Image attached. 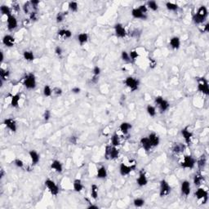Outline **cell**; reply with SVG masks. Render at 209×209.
<instances>
[{"label":"cell","mask_w":209,"mask_h":209,"mask_svg":"<svg viewBox=\"0 0 209 209\" xmlns=\"http://www.w3.org/2000/svg\"><path fill=\"white\" fill-rule=\"evenodd\" d=\"M208 14V11L207 7L205 6H201V7H199L197 12L193 16V21L197 25L202 24L207 18Z\"/></svg>","instance_id":"cell-1"},{"label":"cell","mask_w":209,"mask_h":209,"mask_svg":"<svg viewBox=\"0 0 209 209\" xmlns=\"http://www.w3.org/2000/svg\"><path fill=\"white\" fill-rule=\"evenodd\" d=\"M119 155V151L118 150L117 147L114 146H106V150H105V157L108 160H114L118 158Z\"/></svg>","instance_id":"cell-2"},{"label":"cell","mask_w":209,"mask_h":209,"mask_svg":"<svg viewBox=\"0 0 209 209\" xmlns=\"http://www.w3.org/2000/svg\"><path fill=\"white\" fill-rule=\"evenodd\" d=\"M24 86L29 90H32L36 88V78L34 73H29L26 74L24 79Z\"/></svg>","instance_id":"cell-3"},{"label":"cell","mask_w":209,"mask_h":209,"mask_svg":"<svg viewBox=\"0 0 209 209\" xmlns=\"http://www.w3.org/2000/svg\"><path fill=\"white\" fill-rule=\"evenodd\" d=\"M198 91L202 92L206 96L209 95V86L208 82L205 78H198Z\"/></svg>","instance_id":"cell-4"},{"label":"cell","mask_w":209,"mask_h":209,"mask_svg":"<svg viewBox=\"0 0 209 209\" xmlns=\"http://www.w3.org/2000/svg\"><path fill=\"white\" fill-rule=\"evenodd\" d=\"M196 160L195 158L191 155H185L183 158V160L180 163V166L183 168H189L192 169L195 168Z\"/></svg>","instance_id":"cell-5"},{"label":"cell","mask_w":209,"mask_h":209,"mask_svg":"<svg viewBox=\"0 0 209 209\" xmlns=\"http://www.w3.org/2000/svg\"><path fill=\"white\" fill-rule=\"evenodd\" d=\"M125 84L128 88L132 91V92H135L136 91L138 88H139V80L136 78L132 77V76H129L127 77V78L125 79Z\"/></svg>","instance_id":"cell-6"},{"label":"cell","mask_w":209,"mask_h":209,"mask_svg":"<svg viewBox=\"0 0 209 209\" xmlns=\"http://www.w3.org/2000/svg\"><path fill=\"white\" fill-rule=\"evenodd\" d=\"M154 102H155L156 105H158V108H159L160 111H161V113H163V112L167 111V110L169 109V107H170L168 101L163 99V97L161 96H156L155 99H154Z\"/></svg>","instance_id":"cell-7"},{"label":"cell","mask_w":209,"mask_h":209,"mask_svg":"<svg viewBox=\"0 0 209 209\" xmlns=\"http://www.w3.org/2000/svg\"><path fill=\"white\" fill-rule=\"evenodd\" d=\"M136 163H131V164H125L124 163H122L120 166H119V173L121 174L122 176H127L129 175L130 173H132L133 170L136 169Z\"/></svg>","instance_id":"cell-8"},{"label":"cell","mask_w":209,"mask_h":209,"mask_svg":"<svg viewBox=\"0 0 209 209\" xmlns=\"http://www.w3.org/2000/svg\"><path fill=\"white\" fill-rule=\"evenodd\" d=\"M45 186L47 187V189L48 190V191L51 193V195L56 196L59 194V187L57 186V185L51 179H47L45 180Z\"/></svg>","instance_id":"cell-9"},{"label":"cell","mask_w":209,"mask_h":209,"mask_svg":"<svg viewBox=\"0 0 209 209\" xmlns=\"http://www.w3.org/2000/svg\"><path fill=\"white\" fill-rule=\"evenodd\" d=\"M171 192V186L168 182L165 180H162L160 181V190H159V196L160 197H166Z\"/></svg>","instance_id":"cell-10"},{"label":"cell","mask_w":209,"mask_h":209,"mask_svg":"<svg viewBox=\"0 0 209 209\" xmlns=\"http://www.w3.org/2000/svg\"><path fill=\"white\" fill-rule=\"evenodd\" d=\"M195 196L198 200H202L203 203H205L208 199V193L203 188H198L195 191Z\"/></svg>","instance_id":"cell-11"},{"label":"cell","mask_w":209,"mask_h":209,"mask_svg":"<svg viewBox=\"0 0 209 209\" xmlns=\"http://www.w3.org/2000/svg\"><path fill=\"white\" fill-rule=\"evenodd\" d=\"M114 32H115V34L118 38H121V39L125 38L126 34H127V31L125 29L124 26L120 23H118L114 26Z\"/></svg>","instance_id":"cell-12"},{"label":"cell","mask_w":209,"mask_h":209,"mask_svg":"<svg viewBox=\"0 0 209 209\" xmlns=\"http://www.w3.org/2000/svg\"><path fill=\"white\" fill-rule=\"evenodd\" d=\"M4 124L7 127V128L9 129L11 132H16L17 130V124H16V122L15 121L13 118H6L4 119Z\"/></svg>","instance_id":"cell-13"},{"label":"cell","mask_w":209,"mask_h":209,"mask_svg":"<svg viewBox=\"0 0 209 209\" xmlns=\"http://www.w3.org/2000/svg\"><path fill=\"white\" fill-rule=\"evenodd\" d=\"M18 26V22H17V20L16 18L14 16H8L7 18V26L8 30L10 31H12L14 30L16 27Z\"/></svg>","instance_id":"cell-14"},{"label":"cell","mask_w":209,"mask_h":209,"mask_svg":"<svg viewBox=\"0 0 209 209\" xmlns=\"http://www.w3.org/2000/svg\"><path fill=\"white\" fill-rule=\"evenodd\" d=\"M181 135H182V136L184 137V140H185V143L187 144L188 146H190L191 142V139H192V137H193V133L189 130L188 127L184 128L181 130Z\"/></svg>","instance_id":"cell-15"},{"label":"cell","mask_w":209,"mask_h":209,"mask_svg":"<svg viewBox=\"0 0 209 209\" xmlns=\"http://www.w3.org/2000/svg\"><path fill=\"white\" fill-rule=\"evenodd\" d=\"M136 183H137V185H139L140 187L146 186L147 184H148V179H147L146 173H145L144 171H141V172H140L139 176H138V178L136 179Z\"/></svg>","instance_id":"cell-16"},{"label":"cell","mask_w":209,"mask_h":209,"mask_svg":"<svg viewBox=\"0 0 209 209\" xmlns=\"http://www.w3.org/2000/svg\"><path fill=\"white\" fill-rule=\"evenodd\" d=\"M181 194L185 196H189L190 194V183L188 180H184L180 185Z\"/></svg>","instance_id":"cell-17"},{"label":"cell","mask_w":209,"mask_h":209,"mask_svg":"<svg viewBox=\"0 0 209 209\" xmlns=\"http://www.w3.org/2000/svg\"><path fill=\"white\" fill-rule=\"evenodd\" d=\"M15 38L13 36H11L10 34H6L5 36L3 38V44L7 46L8 48L13 47L15 44Z\"/></svg>","instance_id":"cell-18"},{"label":"cell","mask_w":209,"mask_h":209,"mask_svg":"<svg viewBox=\"0 0 209 209\" xmlns=\"http://www.w3.org/2000/svg\"><path fill=\"white\" fill-rule=\"evenodd\" d=\"M132 15L134 18L141 19V20H146L147 18L146 14H144L142 11L140 10L139 8H133L132 11Z\"/></svg>","instance_id":"cell-19"},{"label":"cell","mask_w":209,"mask_h":209,"mask_svg":"<svg viewBox=\"0 0 209 209\" xmlns=\"http://www.w3.org/2000/svg\"><path fill=\"white\" fill-rule=\"evenodd\" d=\"M140 142H141V145L142 148H143L144 150L146 151V152L151 151V148L153 147L148 137H142V138L141 139V141H140Z\"/></svg>","instance_id":"cell-20"},{"label":"cell","mask_w":209,"mask_h":209,"mask_svg":"<svg viewBox=\"0 0 209 209\" xmlns=\"http://www.w3.org/2000/svg\"><path fill=\"white\" fill-rule=\"evenodd\" d=\"M51 168L58 173H61L63 171L62 163L59 160H53L51 163Z\"/></svg>","instance_id":"cell-21"},{"label":"cell","mask_w":209,"mask_h":209,"mask_svg":"<svg viewBox=\"0 0 209 209\" xmlns=\"http://www.w3.org/2000/svg\"><path fill=\"white\" fill-rule=\"evenodd\" d=\"M29 154L33 165H36L37 163H39V162L40 160V157H39V154H38V152L32 150L29 151Z\"/></svg>","instance_id":"cell-22"},{"label":"cell","mask_w":209,"mask_h":209,"mask_svg":"<svg viewBox=\"0 0 209 209\" xmlns=\"http://www.w3.org/2000/svg\"><path fill=\"white\" fill-rule=\"evenodd\" d=\"M148 138L150 140L152 146L155 147L158 146V144H159V137H158V136L156 133H154V132L151 133V134L149 135V136H148Z\"/></svg>","instance_id":"cell-23"},{"label":"cell","mask_w":209,"mask_h":209,"mask_svg":"<svg viewBox=\"0 0 209 209\" xmlns=\"http://www.w3.org/2000/svg\"><path fill=\"white\" fill-rule=\"evenodd\" d=\"M170 46L174 50H177L180 46V40L178 37L174 36L170 39Z\"/></svg>","instance_id":"cell-24"},{"label":"cell","mask_w":209,"mask_h":209,"mask_svg":"<svg viewBox=\"0 0 209 209\" xmlns=\"http://www.w3.org/2000/svg\"><path fill=\"white\" fill-rule=\"evenodd\" d=\"M206 164H207V157L203 154L202 156H200V158H198V161H197V165H198L199 171H203L205 168Z\"/></svg>","instance_id":"cell-25"},{"label":"cell","mask_w":209,"mask_h":209,"mask_svg":"<svg viewBox=\"0 0 209 209\" xmlns=\"http://www.w3.org/2000/svg\"><path fill=\"white\" fill-rule=\"evenodd\" d=\"M57 34H58V36H60L61 38L66 39H70V38H71V36H72V32L70 31V29H62L59 30Z\"/></svg>","instance_id":"cell-26"},{"label":"cell","mask_w":209,"mask_h":209,"mask_svg":"<svg viewBox=\"0 0 209 209\" xmlns=\"http://www.w3.org/2000/svg\"><path fill=\"white\" fill-rule=\"evenodd\" d=\"M119 129L123 134H128L129 132V130L132 129V125L130 124L129 123H127V122H124V123H122L120 126H119Z\"/></svg>","instance_id":"cell-27"},{"label":"cell","mask_w":209,"mask_h":209,"mask_svg":"<svg viewBox=\"0 0 209 209\" xmlns=\"http://www.w3.org/2000/svg\"><path fill=\"white\" fill-rule=\"evenodd\" d=\"M73 190L75 192H81L83 189V185L82 183V180L80 179H75L73 183Z\"/></svg>","instance_id":"cell-28"},{"label":"cell","mask_w":209,"mask_h":209,"mask_svg":"<svg viewBox=\"0 0 209 209\" xmlns=\"http://www.w3.org/2000/svg\"><path fill=\"white\" fill-rule=\"evenodd\" d=\"M185 149V146L184 144L176 143L173 146V152L175 154H180V153L184 152Z\"/></svg>","instance_id":"cell-29"},{"label":"cell","mask_w":209,"mask_h":209,"mask_svg":"<svg viewBox=\"0 0 209 209\" xmlns=\"http://www.w3.org/2000/svg\"><path fill=\"white\" fill-rule=\"evenodd\" d=\"M21 100V95L17 93L16 95L11 96V106L14 108L18 107L19 106V101Z\"/></svg>","instance_id":"cell-30"},{"label":"cell","mask_w":209,"mask_h":209,"mask_svg":"<svg viewBox=\"0 0 209 209\" xmlns=\"http://www.w3.org/2000/svg\"><path fill=\"white\" fill-rule=\"evenodd\" d=\"M96 176L97 178L99 179H105L106 177L107 176V170L106 168V167L104 166H101V168H98L97 170V174H96Z\"/></svg>","instance_id":"cell-31"},{"label":"cell","mask_w":209,"mask_h":209,"mask_svg":"<svg viewBox=\"0 0 209 209\" xmlns=\"http://www.w3.org/2000/svg\"><path fill=\"white\" fill-rule=\"evenodd\" d=\"M193 181H194L195 185H196V186L201 185V184H202V182L203 181V175L201 174L200 172L195 174V176H194V180H193Z\"/></svg>","instance_id":"cell-32"},{"label":"cell","mask_w":209,"mask_h":209,"mask_svg":"<svg viewBox=\"0 0 209 209\" xmlns=\"http://www.w3.org/2000/svg\"><path fill=\"white\" fill-rule=\"evenodd\" d=\"M78 41L81 46H83L88 41V34L87 33H81L78 35Z\"/></svg>","instance_id":"cell-33"},{"label":"cell","mask_w":209,"mask_h":209,"mask_svg":"<svg viewBox=\"0 0 209 209\" xmlns=\"http://www.w3.org/2000/svg\"><path fill=\"white\" fill-rule=\"evenodd\" d=\"M0 11H1L2 15L7 16V17L11 16V9L10 8V7H8L7 5H2L0 7Z\"/></svg>","instance_id":"cell-34"},{"label":"cell","mask_w":209,"mask_h":209,"mask_svg":"<svg viewBox=\"0 0 209 209\" xmlns=\"http://www.w3.org/2000/svg\"><path fill=\"white\" fill-rule=\"evenodd\" d=\"M23 57L27 61H33L34 60V55L33 51H25L23 52Z\"/></svg>","instance_id":"cell-35"},{"label":"cell","mask_w":209,"mask_h":209,"mask_svg":"<svg viewBox=\"0 0 209 209\" xmlns=\"http://www.w3.org/2000/svg\"><path fill=\"white\" fill-rule=\"evenodd\" d=\"M98 186L96 185H92L91 186V196L94 200H96L98 198Z\"/></svg>","instance_id":"cell-36"},{"label":"cell","mask_w":209,"mask_h":209,"mask_svg":"<svg viewBox=\"0 0 209 209\" xmlns=\"http://www.w3.org/2000/svg\"><path fill=\"white\" fill-rule=\"evenodd\" d=\"M9 75H10L9 70H5L4 68H1V69H0V77H1V79H2V80H7V78L9 77Z\"/></svg>","instance_id":"cell-37"},{"label":"cell","mask_w":209,"mask_h":209,"mask_svg":"<svg viewBox=\"0 0 209 209\" xmlns=\"http://www.w3.org/2000/svg\"><path fill=\"white\" fill-rule=\"evenodd\" d=\"M111 145L117 147L120 145V139H119V136L118 134H114L112 137H111Z\"/></svg>","instance_id":"cell-38"},{"label":"cell","mask_w":209,"mask_h":209,"mask_svg":"<svg viewBox=\"0 0 209 209\" xmlns=\"http://www.w3.org/2000/svg\"><path fill=\"white\" fill-rule=\"evenodd\" d=\"M147 7H149L152 11H157L158 9V5L155 1H148L147 2Z\"/></svg>","instance_id":"cell-39"},{"label":"cell","mask_w":209,"mask_h":209,"mask_svg":"<svg viewBox=\"0 0 209 209\" xmlns=\"http://www.w3.org/2000/svg\"><path fill=\"white\" fill-rule=\"evenodd\" d=\"M166 7L168 11H176L178 10V5L173 4V3H171V2L166 3Z\"/></svg>","instance_id":"cell-40"},{"label":"cell","mask_w":209,"mask_h":209,"mask_svg":"<svg viewBox=\"0 0 209 209\" xmlns=\"http://www.w3.org/2000/svg\"><path fill=\"white\" fill-rule=\"evenodd\" d=\"M146 111L148 114L151 116V117H154L156 115V109L155 107L151 105H148L146 107Z\"/></svg>","instance_id":"cell-41"},{"label":"cell","mask_w":209,"mask_h":209,"mask_svg":"<svg viewBox=\"0 0 209 209\" xmlns=\"http://www.w3.org/2000/svg\"><path fill=\"white\" fill-rule=\"evenodd\" d=\"M69 10L72 12H76L78 9V5L77 2L75 1H72V2H70L69 3Z\"/></svg>","instance_id":"cell-42"},{"label":"cell","mask_w":209,"mask_h":209,"mask_svg":"<svg viewBox=\"0 0 209 209\" xmlns=\"http://www.w3.org/2000/svg\"><path fill=\"white\" fill-rule=\"evenodd\" d=\"M43 93H44V95L46 97L51 96V94H52V90H51V87L49 85H45L44 88V90H43Z\"/></svg>","instance_id":"cell-43"},{"label":"cell","mask_w":209,"mask_h":209,"mask_svg":"<svg viewBox=\"0 0 209 209\" xmlns=\"http://www.w3.org/2000/svg\"><path fill=\"white\" fill-rule=\"evenodd\" d=\"M133 204L136 208H141L145 204V200L141 198H136L133 201Z\"/></svg>","instance_id":"cell-44"},{"label":"cell","mask_w":209,"mask_h":209,"mask_svg":"<svg viewBox=\"0 0 209 209\" xmlns=\"http://www.w3.org/2000/svg\"><path fill=\"white\" fill-rule=\"evenodd\" d=\"M66 13L67 12H59V13H57V15H56V23H61V22L64 21V19H65V16L66 15Z\"/></svg>","instance_id":"cell-45"},{"label":"cell","mask_w":209,"mask_h":209,"mask_svg":"<svg viewBox=\"0 0 209 209\" xmlns=\"http://www.w3.org/2000/svg\"><path fill=\"white\" fill-rule=\"evenodd\" d=\"M121 57L123 59V61H125V62H131V58H130V56H129V53H128L126 51H122L121 54Z\"/></svg>","instance_id":"cell-46"},{"label":"cell","mask_w":209,"mask_h":209,"mask_svg":"<svg viewBox=\"0 0 209 209\" xmlns=\"http://www.w3.org/2000/svg\"><path fill=\"white\" fill-rule=\"evenodd\" d=\"M101 68H100L99 66H95V67L93 68V70H92L93 77L99 78L100 74H101Z\"/></svg>","instance_id":"cell-47"},{"label":"cell","mask_w":209,"mask_h":209,"mask_svg":"<svg viewBox=\"0 0 209 209\" xmlns=\"http://www.w3.org/2000/svg\"><path fill=\"white\" fill-rule=\"evenodd\" d=\"M32 7L31 4H30V2H27V3L24 4L23 7H22V9H23V11H24V12L26 14H29V7Z\"/></svg>","instance_id":"cell-48"},{"label":"cell","mask_w":209,"mask_h":209,"mask_svg":"<svg viewBox=\"0 0 209 209\" xmlns=\"http://www.w3.org/2000/svg\"><path fill=\"white\" fill-rule=\"evenodd\" d=\"M129 56H130V58H131V61H135L136 59L139 57V54L138 52L136 51H131L130 53H129Z\"/></svg>","instance_id":"cell-49"},{"label":"cell","mask_w":209,"mask_h":209,"mask_svg":"<svg viewBox=\"0 0 209 209\" xmlns=\"http://www.w3.org/2000/svg\"><path fill=\"white\" fill-rule=\"evenodd\" d=\"M14 163L15 165L16 166L17 168H22L24 167V163H23V161H22L21 159H20V158H16L14 161Z\"/></svg>","instance_id":"cell-50"},{"label":"cell","mask_w":209,"mask_h":209,"mask_svg":"<svg viewBox=\"0 0 209 209\" xmlns=\"http://www.w3.org/2000/svg\"><path fill=\"white\" fill-rule=\"evenodd\" d=\"M29 19L32 21H36L38 20V13L35 11H33L30 12L29 14Z\"/></svg>","instance_id":"cell-51"},{"label":"cell","mask_w":209,"mask_h":209,"mask_svg":"<svg viewBox=\"0 0 209 209\" xmlns=\"http://www.w3.org/2000/svg\"><path fill=\"white\" fill-rule=\"evenodd\" d=\"M50 118H51V111L48 110H46L44 113V119L47 122L50 119Z\"/></svg>","instance_id":"cell-52"},{"label":"cell","mask_w":209,"mask_h":209,"mask_svg":"<svg viewBox=\"0 0 209 209\" xmlns=\"http://www.w3.org/2000/svg\"><path fill=\"white\" fill-rule=\"evenodd\" d=\"M52 92H53L56 96H61V94H62V89L56 87V88H55L53 90H52Z\"/></svg>","instance_id":"cell-53"},{"label":"cell","mask_w":209,"mask_h":209,"mask_svg":"<svg viewBox=\"0 0 209 209\" xmlns=\"http://www.w3.org/2000/svg\"><path fill=\"white\" fill-rule=\"evenodd\" d=\"M30 4L34 10H37V7L39 4V0H32V1H30Z\"/></svg>","instance_id":"cell-54"},{"label":"cell","mask_w":209,"mask_h":209,"mask_svg":"<svg viewBox=\"0 0 209 209\" xmlns=\"http://www.w3.org/2000/svg\"><path fill=\"white\" fill-rule=\"evenodd\" d=\"M62 48H61L60 46H57V47H56L55 48V53L56 54V55L58 56H61L62 55Z\"/></svg>","instance_id":"cell-55"},{"label":"cell","mask_w":209,"mask_h":209,"mask_svg":"<svg viewBox=\"0 0 209 209\" xmlns=\"http://www.w3.org/2000/svg\"><path fill=\"white\" fill-rule=\"evenodd\" d=\"M78 141V137L76 136H71L70 137V142L73 145H76Z\"/></svg>","instance_id":"cell-56"},{"label":"cell","mask_w":209,"mask_h":209,"mask_svg":"<svg viewBox=\"0 0 209 209\" xmlns=\"http://www.w3.org/2000/svg\"><path fill=\"white\" fill-rule=\"evenodd\" d=\"M138 8L143 12L144 14H146V12L148 11V7H147L146 5H141Z\"/></svg>","instance_id":"cell-57"},{"label":"cell","mask_w":209,"mask_h":209,"mask_svg":"<svg viewBox=\"0 0 209 209\" xmlns=\"http://www.w3.org/2000/svg\"><path fill=\"white\" fill-rule=\"evenodd\" d=\"M156 65H157V63H156V61H155L154 59H152V58L150 59V67H151V68L154 69V67L156 66Z\"/></svg>","instance_id":"cell-58"},{"label":"cell","mask_w":209,"mask_h":209,"mask_svg":"<svg viewBox=\"0 0 209 209\" xmlns=\"http://www.w3.org/2000/svg\"><path fill=\"white\" fill-rule=\"evenodd\" d=\"M81 89L78 87H74V88H72V90H71V92H73V94H78L79 92H80Z\"/></svg>","instance_id":"cell-59"},{"label":"cell","mask_w":209,"mask_h":209,"mask_svg":"<svg viewBox=\"0 0 209 209\" xmlns=\"http://www.w3.org/2000/svg\"><path fill=\"white\" fill-rule=\"evenodd\" d=\"M90 204H89V206L88 207V209H98L99 208L97 207L96 205H94V204H92L91 203H89Z\"/></svg>","instance_id":"cell-60"},{"label":"cell","mask_w":209,"mask_h":209,"mask_svg":"<svg viewBox=\"0 0 209 209\" xmlns=\"http://www.w3.org/2000/svg\"><path fill=\"white\" fill-rule=\"evenodd\" d=\"M204 32H208L209 31V23H207L204 26V29H203Z\"/></svg>","instance_id":"cell-61"},{"label":"cell","mask_w":209,"mask_h":209,"mask_svg":"<svg viewBox=\"0 0 209 209\" xmlns=\"http://www.w3.org/2000/svg\"><path fill=\"white\" fill-rule=\"evenodd\" d=\"M0 54H1V61H3L4 60V52H3V51H0Z\"/></svg>","instance_id":"cell-62"},{"label":"cell","mask_w":209,"mask_h":209,"mask_svg":"<svg viewBox=\"0 0 209 209\" xmlns=\"http://www.w3.org/2000/svg\"><path fill=\"white\" fill-rule=\"evenodd\" d=\"M4 174H5V173H4V169H2V170H1V175H0L1 178H3V177H4Z\"/></svg>","instance_id":"cell-63"}]
</instances>
